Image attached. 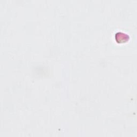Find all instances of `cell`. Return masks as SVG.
Instances as JSON below:
<instances>
[{
  "label": "cell",
  "instance_id": "obj_1",
  "mask_svg": "<svg viewBox=\"0 0 137 137\" xmlns=\"http://www.w3.org/2000/svg\"><path fill=\"white\" fill-rule=\"evenodd\" d=\"M116 36H118V38L116 37V39L120 38V43H124L126 42V41L125 40V39L126 40H128V39H129V37L128 36V35H126V34H124V33H120L119 34H117Z\"/></svg>",
  "mask_w": 137,
  "mask_h": 137
}]
</instances>
